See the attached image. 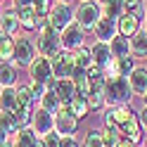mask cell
<instances>
[{
    "mask_svg": "<svg viewBox=\"0 0 147 147\" xmlns=\"http://www.w3.org/2000/svg\"><path fill=\"white\" fill-rule=\"evenodd\" d=\"M100 17H102V5L97 0H81L74 7V22H78L86 31H93V26L97 24Z\"/></svg>",
    "mask_w": 147,
    "mask_h": 147,
    "instance_id": "3957f363",
    "label": "cell"
},
{
    "mask_svg": "<svg viewBox=\"0 0 147 147\" xmlns=\"http://www.w3.org/2000/svg\"><path fill=\"white\" fill-rule=\"evenodd\" d=\"M50 64H52V78H71L76 71V59H74L71 50H59L50 59Z\"/></svg>",
    "mask_w": 147,
    "mask_h": 147,
    "instance_id": "8992f818",
    "label": "cell"
},
{
    "mask_svg": "<svg viewBox=\"0 0 147 147\" xmlns=\"http://www.w3.org/2000/svg\"><path fill=\"white\" fill-rule=\"evenodd\" d=\"M123 3V14H133L140 22H145V3L142 0H121Z\"/></svg>",
    "mask_w": 147,
    "mask_h": 147,
    "instance_id": "4316f807",
    "label": "cell"
},
{
    "mask_svg": "<svg viewBox=\"0 0 147 147\" xmlns=\"http://www.w3.org/2000/svg\"><path fill=\"white\" fill-rule=\"evenodd\" d=\"M38 107H43V109H48V112H57V109L62 107V102H59V95H57V90H55L52 86H48V90L43 93V97L38 100Z\"/></svg>",
    "mask_w": 147,
    "mask_h": 147,
    "instance_id": "7402d4cb",
    "label": "cell"
},
{
    "mask_svg": "<svg viewBox=\"0 0 147 147\" xmlns=\"http://www.w3.org/2000/svg\"><path fill=\"white\" fill-rule=\"evenodd\" d=\"M31 128H33V131L38 133L40 138H43L45 133L55 131V114L36 105V109H33V116H31Z\"/></svg>",
    "mask_w": 147,
    "mask_h": 147,
    "instance_id": "30bf717a",
    "label": "cell"
},
{
    "mask_svg": "<svg viewBox=\"0 0 147 147\" xmlns=\"http://www.w3.org/2000/svg\"><path fill=\"white\" fill-rule=\"evenodd\" d=\"M102 14L109 17V19H119L123 14V3L121 0H109V3L102 5Z\"/></svg>",
    "mask_w": 147,
    "mask_h": 147,
    "instance_id": "f1b7e54d",
    "label": "cell"
},
{
    "mask_svg": "<svg viewBox=\"0 0 147 147\" xmlns=\"http://www.w3.org/2000/svg\"><path fill=\"white\" fill-rule=\"evenodd\" d=\"M38 57V48H36V40L29 33H19L14 36V52H12V62L17 67L29 69V64Z\"/></svg>",
    "mask_w": 147,
    "mask_h": 147,
    "instance_id": "7a4b0ae2",
    "label": "cell"
},
{
    "mask_svg": "<svg viewBox=\"0 0 147 147\" xmlns=\"http://www.w3.org/2000/svg\"><path fill=\"white\" fill-rule=\"evenodd\" d=\"M131 55L135 59L147 57V31L145 29H140L135 36H131Z\"/></svg>",
    "mask_w": 147,
    "mask_h": 147,
    "instance_id": "44dd1931",
    "label": "cell"
},
{
    "mask_svg": "<svg viewBox=\"0 0 147 147\" xmlns=\"http://www.w3.org/2000/svg\"><path fill=\"white\" fill-rule=\"evenodd\" d=\"M97 3H100V5H105V3H109V0H97Z\"/></svg>",
    "mask_w": 147,
    "mask_h": 147,
    "instance_id": "ee69618b",
    "label": "cell"
},
{
    "mask_svg": "<svg viewBox=\"0 0 147 147\" xmlns=\"http://www.w3.org/2000/svg\"><path fill=\"white\" fill-rule=\"evenodd\" d=\"M48 86H52L55 90H57L62 105H71V100L78 95L76 88H74V81H71V78H52V81H48Z\"/></svg>",
    "mask_w": 147,
    "mask_h": 147,
    "instance_id": "4fadbf2b",
    "label": "cell"
},
{
    "mask_svg": "<svg viewBox=\"0 0 147 147\" xmlns=\"http://www.w3.org/2000/svg\"><path fill=\"white\" fill-rule=\"evenodd\" d=\"M145 31H147V19H145Z\"/></svg>",
    "mask_w": 147,
    "mask_h": 147,
    "instance_id": "c3c4849f",
    "label": "cell"
},
{
    "mask_svg": "<svg viewBox=\"0 0 147 147\" xmlns=\"http://www.w3.org/2000/svg\"><path fill=\"white\" fill-rule=\"evenodd\" d=\"M67 107L71 109V114L76 116L78 121H81V119H86V116H90V105H88V100L83 95H76V97L71 100V105H67Z\"/></svg>",
    "mask_w": 147,
    "mask_h": 147,
    "instance_id": "cb8c5ba5",
    "label": "cell"
},
{
    "mask_svg": "<svg viewBox=\"0 0 147 147\" xmlns=\"http://www.w3.org/2000/svg\"><path fill=\"white\" fill-rule=\"evenodd\" d=\"M36 48H38V55H43V57H48L52 59L55 55H57L62 48V38H59V31H55V29H43L38 31V38H36Z\"/></svg>",
    "mask_w": 147,
    "mask_h": 147,
    "instance_id": "277c9868",
    "label": "cell"
},
{
    "mask_svg": "<svg viewBox=\"0 0 147 147\" xmlns=\"http://www.w3.org/2000/svg\"><path fill=\"white\" fill-rule=\"evenodd\" d=\"M142 3H145V19H147V0H142Z\"/></svg>",
    "mask_w": 147,
    "mask_h": 147,
    "instance_id": "60d3db41",
    "label": "cell"
},
{
    "mask_svg": "<svg viewBox=\"0 0 147 147\" xmlns=\"http://www.w3.org/2000/svg\"><path fill=\"white\" fill-rule=\"evenodd\" d=\"M128 86H131L133 95H140L147 90V67H135L131 74H128Z\"/></svg>",
    "mask_w": 147,
    "mask_h": 147,
    "instance_id": "2e32d148",
    "label": "cell"
},
{
    "mask_svg": "<svg viewBox=\"0 0 147 147\" xmlns=\"http://www.w3.org/2000/svg\"><path fill=\"white\" fill-rule=\"evenodd\" d=\"M100 135H102V145L105 147H119L121 133H119L116 128H100Z\"/></svg>",
    "mask_w": 147,
    "mask_h": 147,
    "instance_id": "f546056e",
    "label": "cell"
},
{
    "mask_svg": "<svg viewBox=\"0 0 147 147\" xmlns=\"http://www.w3.org/2000/svg\"><path fill=\"white\" fill-rule=\"evenodd\" d=\"M33 147H43V142H40V140H38V142H36V145H33Z\"/></svg>",
    "mask_w": 147,
    "mask_h": 147,
    "instance_id": "b9f144b4",
    "label": "cell"
},
{
    "mask_svg": "<svg viewBox=\"0 0 147 147\" xmlns=\"http://www.w3.org/2000/svg\"><path fill=\"white\" fill-rule=\"evenodd\" d=\"M142 105H147V90L142 93Z\"/></svg>",
    "mask_w": 147,
    "mask_h": 147,
    "instance_id": "ab89813d",
    "label": "cell"
},
{
    "mask_svg": "<svg viewBox=\"0 0 147 147\" xmlns=\"http://www.w3.org/2000/svg\"><path fill=\"white\" fill-rule=\"evenodd\" d=\"M59 38H62V48L74 52V50H78V48H83V45H86L88 36H86V29L78 22H71L64 31H59Z\"/></svg>",
    "mask_w": 147,
    "mask_h": 147,
    "instance_id": "52a82bcc",
    "label": "cell"
},
{
    "mask_svg": "<svg viewBox=\"0 0 147 147\" xmlns=\"http://www.w3.org/2000/svg\"><path fill=\"white\" fill-rule=\"evenodd\" d=\"M55 3H71V0H55Z\"/></svg>",
    "mask_w": 147,
    "mask_h": 147,
    "instance_id": "7bdbcfd3",
    "label": "cell"
},
{
    "mask_svg": "<svg viewBox=\"0 0 147 147\" xmlns=\"http://www.w3.org/2000/svg\"><path fill=\"white\" fill-rule=\"evenodd\" d=\"M119 33V24H116V19H109V17H100L97 19V24L93 26V36H95V40H112L114 36Z\"/></svg>",
    "mask_w": 147,
    "mask_h": 147,
    "instance_id": "8fae6325",
    "label": "cell"
},
{
    "mask_svg": "<svg viewBox=\"0 0 147 147\" xmlns=\"http://www.w3.org/2000/svg\"><path fill=\"white\" fill-rule=\"evenodd\" d=\"M0 17H3V3H0Z\"/></svg>",
    "mask_w": 147,
    "mask_h": 147,
    "instance_id": "f6af8a7d",
    "label": "cell"
},
{
    "mask_svg": "<svg viewBox=\"0 0 147 147\" xmlns=\"http://www.w3.org/2000/svg\"><path fill=\"white\" fill-rule=\"evenodd\" d=\"M0 31L10 33V36H19L22 24H19V17H17V10H14V7L3 10V17H0Z\"/></svg>",
    "mask_w": 147,
    "mask_h": 147,
    "instance_id": "e0dca14e",
    "label": "cell"
},
{
    "mask_svg": "<svg viewBox=\"0 0 147 147\" xmlns=\"http://www.w3.org/2000/svg\"><path fill=\"white\" fill-rule=\"evenodd\" d=\"M14 109H17L14 88H3V93H0V112H14Z\"/></svg>",
    "mask_w": 147,
    "mask_h": 147,
    "instance_id": "484cf974",
    "label": "cell"
},
{
    "mask_svg": "<svg viewBox=\"0 0 147 147\" xmlns=\"http://www.w3.org/2000/svg\"><path fill=\"white\" fill-rule=\"evenodd\" d=\"M109 48H112V55H114V57H126V55H131V38L116 33L114 38L109 40Z\"/></svg>",
    "mask_w": 147,
    "mask_h": 147,
    "instance_id": "603a6c76",
    "label": "cell"
},
{
    "mask_svg": "<svg viewBox=\"0 0 147 147\" xmlns=\"http://www.w3.org/2000/svg\"><path fill=\"white\" fill-rule=\"evenodd\" d=\"M3 3H12V0H3Z\"/></svg>",
    "mask_w": 147,
    "mask_h": 147,
    "instance_id": "681fc988",
    "label": "cell"
},
{
    "mask_svg": "<svg viewBox=\"0 0 147 147\" xmlns=\"http://www.w3.org/2000/svg\"><path fill=\"white\" fill-rule=\"evenodd\" d=\"M62 147H81V140L76 135H62Z\"/></svg>",
    "mask_w": 147,
    "mask_h": 147,
    "instance_id": "d590c367",
    "label": "cell"
},
{
    "mask_svg": "<svg viewBox=\"0 0 147 147\" xmlns=\"http://www.w3.org/2000/svg\"><path fill=\"white\" fill-rule=\"evenodd\" d=\"M71 22H74V7H71V3H52L50 12H48V24H50V29L64 31Z\"/></svg>",
    "mask_w": 147,
    "mask_h": 147,
    "instance_id": "5b68a950",
    "label": "cell"
},
{
    "mask_svg": "<svg viewBox=\"0 0 147 147\" xmlns=\"http://www.w3.org/2000/svg\"><path fill=\"white\" fill-rule=\"evenodd\" d=\"M81 147H105V145H102V135H100V128L88 131V133L83 135V140H81Z\"/></svg>",
    "mask_w": 147,
    "mask_h": 147,
    "instance_id": "1f68e13d",
    "label": "cell"
},
{
    "mask_svg": "<svg viewBox=\"0 0 147 147\" xmlns=\"http://www.w3.org/2000/svg\"><path fill=\"white\" fill-rule=\"evenodd\" d=\"M145 67H147V57H145Z\"/></svg>",
    "mask_w": 147,
    "mask_h": 147,
    "instance_id": "f907efd6",
    "label": "cell"
},
{
    "mask_svg": "<svg viewBox=\"0 0 147 147\" xmlns=\"http://www.w3.org/2000/svg\"><path fill=\"white\" fill-rule=\"evenodd\" d=\"M0 93H3V86H0Z\"/></svg>",
    "mask_w": 147,
    "mask_h": 147,
    "instance_id": "816d5d0a",
    "label": "cell"
},
{
    "mask_svg": "<svg viewBox=\"0 0 147 147\" xmlns=\"http://www.w3.org/2000/svg\"><path fill=\"white\" fill-rule=\"evenodd\" d=\"M29 83V88H31V93H33V97H36V102L43 97V93L48 90V86H43V83H36V81H26Z\"/></svg>",
    "mask_w": 147,
    "mask_h": 147,
    "instance_id": "e575fe53",
    "label": "cell"
},
{
    "mask_svg": "<svg viewBox=\"0 0 147 147\" xmlns=\"http://www.w3.org/2000/svg\"><path fill=\"white\" fill-rule=\"evenodd\" d=\"M131 97H133V90H131V86H128V78L119 76V74H107L105 76V100H107V107L131 105Z\"/></svg>",
    "mask_w": 147,
    "mask_h": 147,
    "instance_id": "6da1fadb",
    "label": "cell"
},
{
    "mask_svg": "<svg viewBox=\"0 0 147 147\" xmlns=\"http://www.w3.org/2000/svg\"><path fill=\"white\" fill-rule=\"evenodd\" d=\"M40 142H43V147H62V135L57 131H50L40 138Z\"/></svg>",
    "mask_w": 147,
    "mask_h": 147,
    "instance_id": "d6a6232c",
    "label": "cell"
},
{
    "mask_svg": "<svg viewBox=\"0 0 147 147\" xmlns=\"http://www.w3.org/2000/svg\"><path fill=\"white\" fill-rule=\"evenodd\" d=\"M17 17H19V24L24 31H36L38 29V14H36L33 5H24V7H14Z\"/></svg>",
    "mask_w": 147,
    "mask_h": 147,
    "instance_id": "ac0fdd59",
    "label": "cell"
},
{
    "mask_svg": "<svg viewBox=\"0 0 147 147\" xmlns=\"http://www.w3.org/2000/svg\"><path fill=\"white\" fill-rule=\"evenodd\" d=\"M29 81H36V83H43V86H48V81H52V64L48 57L38 55L29 64Z\"/></svg>",
    "mask_w": 147,
    "mask_h": 147,
    "instance_id": "9c48e42d",
    "label": "cell"
},
{
    "mask_svg": "<svg viewBox=\"0 0 147 147\" xmlns=\"http://www.w3.org/2000/svg\"><path fill=\"white\" fill-rule=\"evenodd\" d=\"M7 138H10V133H7V131H3V128H0V147H3V145L7 142Z\"/></svg>",
    "mask_w": 147,
    "mask_h": 147,
    "instance_id": "74e56055",
    "label": "cell"
},
{
    "mask_svg": "<svg viewBox=\"0 0 147 147\" xmlns=\"http://www.w3.org/2000/svg\"><path fill=\"white\" fill-rule=\"evenodd\" d=\"M19 83V67L7 59V62H0V86L3 88H14Z\"/></svg>",
    "mask_w": 147,
    "mask_h": 147,
    "instance_id": "5bb4252c",
    "label": "cell"
},
{
    "mask_svg": "<svg viewBox=\"0 0 147 147\" xmlns=\"http://www.w3.org/2000/svg\"><path fill=\"white\" fill-rule=\"evenodd\" d=\"M74 59H76V69H88L90 64H93V55H90V48L88 45H83V48L74 50Z\"/></svg>",
    "mask_w": 147,
    "mask_h": 147,
    "instance_id": "83f0119b",
    "label": "cell"
},
{
    "mask_svg": "<svg viewBox=\"0 0 147 147\" xmlns=\"http://www.w3.org/2000/svg\"><path fill=\"white\" fill-rule=\"evenodd\" d=\"M55 131L59 135H76V131H78V119L71 114V109L67 105H62L55 112Z\"/></svg>",
    "mask_w": 147,
    "mask_h": 147,
    "instance_id": "ba28073f",
    "label": "cell"
},
{
    "mask_svg": "<svg viewBox=\"0 0 147 147\" xmlns=\"http://www.w3.org/2000/svg\"><path fill=\"white\" fill-rule=\"evenodd\" d=\"M135 67H138V64H135V57H133V55H126V57H114L105 71H107V74H119V76H126V78H128V74H131Z\"/></svg>",
    "mask_w": 147,
    "mask_h": 147,
    "instance_id": "9a60e30c",
    "label": "cell"
},
{
    "mask_svg": "<svg viewBox=\"0 0 147 147\" xmlns=\"http://www.w3.org/2000/svg\"><path fill=\"white\" fill-rule=\"evenodd\" d=\"M14 93H17V107H22V109H36L38 102H36L29 83H17L14 86Z\"/></svg>",
    "mask_w": 147,
    "mask_h": 147,
    "instance_id": "ffe728a7",
    "label": "cell"
},
{
    "mask_svg": "<svg viewBox=\"0 0 147 147\" xmlns=\"http://www.w3.org/2000/svg\"><path fill=\"white\" fill-rule=\"evenodd\" d=\"M12 52H14V36L0 31V62L12 59Z\"/></svg>",
    "mask_w": 147,
    "mask_h": 147,
    "instance_id": "d4e9b609",
    "label": "cell"
},
{
    "mask_svg": "<svg viewBox=\"0 0 147 147\" xmlns=\"http://www.w3.org/2000/svg\"><path fill=\"white\" fill-rule=\"evenodd\" d=\"M116 24H119V33L126 36V38L135 36L138 31L142 29V22L138 19V17H133V14H121V17L116 19Z\"/></svg>",
    "mask_w": 147,
    "mask_h": 147,
    "instance_id": "d6986e66",
    "label": "cell"
},
{
    "mask_svg": "<svg viewBox=\"0 0 147 147\" xmlns=\"http://www.w3.org/2000/svg\"><path fill=\"white\" fill-rule=\"evenodd\" d=\"M90 48V55H93V62L100 64V67H109V62L114 59V55H112V48H109V43L107 40H93L88 45Z\"/></svg>",
    "mask_w": 147,
    "mask_h": 147,
    "instance_id": "7c38bea8",
    "label": "cell"
},
{
    "mask_svg": "<svg viewBox=\"0 0 147 147\" xmlns=\"http://www.w3.org/2000/svg\"><path fill=\"white\" fill-rule=\"evenodd\" d=\"M3 147H12V145H10V142H5V145H3Z\"/></svg>",
    "mask_w": 147,
    "mask_h": 147,
    "instance_id": "bcb514c9",
    "label": "cell"
},
{
    "mask_svg": "<svg viewBox=\"0 0 147 147\" xmlns=\"http://www.w3.org/2000/svg\"><path fill=\"white\" fill-rule=\"evenodd\" d=\"M119 147H135V145L128 140V138H121V140H119Z\"/></svg>",
    "mask_w": 147,
    "mask_h": 147,
    "instance_id": "f35d334b",
    "label": "cell"
},
{
    "mask_svg": "<svg viewBox=\"0 0 147 147\" xmlns=\"http://www.w3.org/2000/svg\"><path fill=\"white\" fill-rule=\"evenodd\" d=\"M142 147H147V138H145V142H142Z\"/></svg>",
    "mask_w": 147,
    "mask_h": 147,
    "instance_id": "7dc6e473",
    "label": "cell"
},
{
    "mask_svg": "<svg viewBox=\"0 0 147 147\" xmlns=\"http://www.w3.org/2000/svg\"><path fill=\"white\" fill-rule=\"evenodd\" d=\"M52 3H55V0H31V5H33V10H36L38 17H48Z\"/></svg>",
    "mask_w": 147,
    "mask_h": 147,
    "instance_id": "836d02e7",
    "label": "cell"
},
{
    "mask_svg": "<svg viewBox=\"0 0 147 147\" xmlns=\"http://www.w3.org/2000/svg\"><path fill=\"white\" fill-rule=\"evenodd\" d=\"M0 128L7 133H17L19 131V126H17V119L12 112H0Z\"/></svg>",
    "mask_w": 147,
    "mask_h": 147,
    "instance_id": "4dcf8cb0",
    "label": "cell"
},
{
    "mask_svg": "<svg viewBox=\"0 0 147 147\" xmlns=\"http://www.w3.org/2000/svg\"><path fill=\"white\" fill-rule=\"evenodd\" d=\"M138 121H140L142 131H147V105H142L140 109H138Z\"/></svg>",
    "mask_w": 147,
    "mask_h": 147,
    "instance_id": "8d00e7d4",
    "label": "cell"
}]
</instances>
